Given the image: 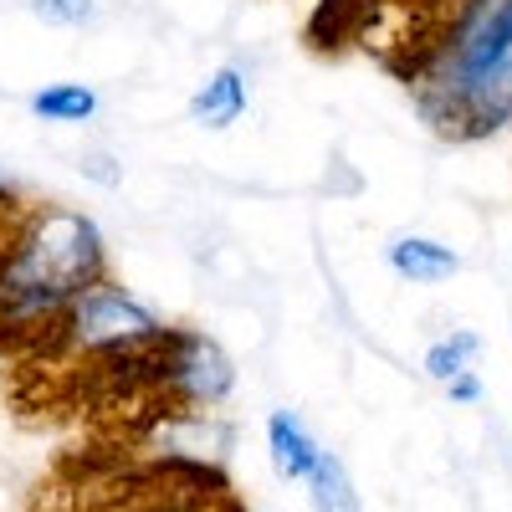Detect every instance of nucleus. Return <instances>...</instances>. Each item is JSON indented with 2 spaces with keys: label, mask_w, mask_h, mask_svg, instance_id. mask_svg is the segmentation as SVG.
I'll return each mask as SVG.
<instances>
[{
  "label": "nucleus",
  "mask_w": 512,
  "mask_h": 512,
  "mask_svg": "<svg viewBox=\"0 0 512 512\" xmlns=\"http://www.w3.org/2000/svg\"><path fill=\"white\" fill-rule=\"evenodd\" d=\"M246 103H251V77L241 67H216L190 93V118L200 128H216V134H221V128H231L246 113Z\"/></svg>",
  "instance_id": "obj_6"
},
{
  "label": "nucleus",
  "mask_w": 512,
  "mask_h": 512,
  "mask_svg": "<svg viewBox=\"0 0 512 512\" xmlns=\"http://www.w3.org/2000/svg\"><path fill=\"white\" fill-rule=\"evenodd\" d=\"M267 456H272V472L282 482H297L303 487L313 477V466L323 456L318 436L303 425V415H292V410H272L267 415Z\"/></svg>",
  "instance_id": "obj_5"
},
{
  "label": "nucleus",
  "mask_w": 512,
  "mask_h": 512,
  "mask_svg": "<svg viewBox=\"0 0 512 512\" xmlns=\"http://www.w3.org/2000/svg\"><path fill=\"white\" fill-rule=\"evenodd\" d=\"M31 16L47 26H62V31H77V26L98 21V0H31Z\"/></svg>",
  "instance_id": "obj_11"
},
{
  "label": "nucleus",
  "mask_w": 512,
  "mask_h": 512,
  "mask_svg": "<svg viewBox=\"0 0 512 512\" xmlns=\"http://www.w3.org/2000/svg\"><path fill=\"white\" fill-rule=\"evenodd\" d=\"M31 113L47 123H88L98 113V93L88 82H52V88L31 93Z\"/></svg>",
  "instance_id": "obj_9"
},
{
  "label": "nucleus",
  "mask_w": 512,
  "mask_h": 512,
  "mask_svg": "<svg viewBox=\"0 0 512 512\" xmlns=\"http://www.w3.org/2000/svg\"><path fill=\"white\" fill-rule=\"evenodd\" d=\"M446 390H451L456 405H477V400H482V379H477V374H461V379L446 384Z\"/></svg>",
  "instance_id": "obj_12"
},
{
  "label": "nucleus",
  "mask_w": 512,
  "mask_h": 512,
  "mask_svg": "<svg viewBox=\"0 0 512 512\" xmlns=\"http://www.w3.org/2000/svg\"><path fill=\"white\" fill-rule=\"evenodd\" d=\"M512 67V0H472L451 36V52L441 72L431 77V93H420V108L436 118V128H451L472 108L487 82Z\"/></svg>",
  "instance_id": "obj_2"
},
{
  "label": "nucleus",
  "mask_w": 512,
  "mask_h": 512,
  "mask_svg": "<svg viewBox=\"0 0 512 512\" xmlns=\"http://www.w3.org/2000/svg\"><path fill=\"white\" fill-rule=\"evenodd\" d=\"M303 487H308V507H313V512H364L359 487H354V477H349L344 456H333V451L318 456L313 477H308Z\"/></svg>",
  "instance_id": "obj_8"
},
{
  "label": "nucleus",
  "mask_w": 512,
  "mask_h": 512,
  "mask_svg": "<svg viewBox=\"0 0 512 512\" xmlns=\"http://www.w3.org/2000/svg\"><path fill=\"white\" fill-rule=\"evenodd\" d=\"M236 384V369L221 344H210L205 333H180L175 328V354H169V400L180 415H205L221 405Z\"/></svg>",
  "instance_id": "obj_4"
},
{
  "label": "nucleus",
  "mask_w": 512,
  "mask_h": 512,
  "mask_svg": "<svg viewBox=\"0 0 512 512\" xmlns=\"http://www.w3.org/2000/svg\"><path fill=\"white\" fill-rule=\"evenodd\" d=\"M384 256H390L395 277H405V282H420V287L446 282V277H456V267H461V256H456L451 246L431 241V236H395Z\"/></svg>",
  "instance_id": "obj_7"
},
{
  "label": "nucleus",
  "mask_w": 512,
  "mask_h": 512,
  "mask_svg": "<svg viewBox=\"0 0 512 512\" xmlns=\"http://www.w3.org/2000/svg\"><path fill=\"white\" fill-rule=\"evenodd\" d=\"M108 272L103 231L82 210L47 205L0 251V338L62 318Z\"/></svg>",
  "instance_id": "obj_1"
},
{
  "label": "nucleus",
  "mask_w": 512,
  "mask_h": 512,
  "mask_svg": "<svg viewBox=\"0 0 512 512\" xmlns=\"http://www.w3.org/2000/svg\"><path fill=\"white\" fill-rule=\"evenodd\" d=\"M52 328V349L67 354H108V349H128V344H144V338H159L164 323L154 318V308H144L128 287L118 282H93L77 303L47 323Z\"/></svg>",
  "instance_id": "obj_3"
},
{
  "label": "nucleus",
  "mask_w": 512,
  "mask_h": 512,
  "mask_svg": "<svg viewBox=\"0 0 512 512\" xmlns=\"http://www.w3.org/2000/svg\"><path fill=\"white\" fill-rule=\"evenodd\" d=\"M477 349H482L477 333H451V338H441V344L425 349V374H431L436 384H451L461 374H472V354Z\"/></svg>",
  "instance_id": "obj_10"
}]
</instances>
